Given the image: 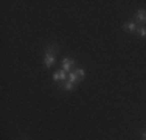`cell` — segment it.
I'll return each instance as SVG.
<instances>
[{"label":"cell","mask_w":146,"mask_h":140,"mask_svg":"<svg viewBox=\"0 0 146 140\" xmlns=\"http://www.w3.org/2000/svg\"><path fill=\"white\" fill-rule=\"evenodd\" d=\"M73 87H75V84H73V83L64 81V89H65V90H73Z\"/></svg>","instance_id":"8"},{"label":"cell","mask_w":146,"mask_h":140,"mask_svg":"<svg viewBox=\"0 0 146 140\" xmlns=\"http://www.w3.org/2000/svg\"><path fill=\"white\" fill-rule=\"evenodd\" d=\"M54 61H56V58H54V55H53V53H45L44 62H45V65H47V69H48V67H51V65L54 64Z\"/></svg>","instance_id":"2"},{"label":"cell","mask_w":146,"mask_h":140,"mask_svg":"<svg viewBox=\"0 0 146 140\" xmlns=\"http://www.w3.org/2000/svg\"><path fill=\"white\" fill-rule=\"evenodd\" d=\"M135 19H137L138 23H146V9H138L137 14H135Z\"/></svg>","instance_id":"1"},{"label":"cell","mask_w":146,"mask_h":140,"mask_svg":"<svg viewBox=\"0 0 146 140\" xmlns=\"http://www.w3.org/2000/svg\"><path fill=\"white\" fill-rule=\"evenodd\" d=\"M143 140H146V132H145V134H143Z\"/></svg>","instance_id":"10"},{"label":"cell","mask_w":146,"mask_h":140,"mask_svg":"<svg viewBox=\"0 0 146 140\" xmlns=\"http://www.w3.org/2000/svg\"><path fill=\"white\" fill-rule=\"evenodd\" d=\"M67 78H68V81H70V83H73V84H75V83H78L79 81V79L78 78H76V75H75V72H70V73H68V76H67Z\"/></svg>","instance_id":"7"},{"label":"cell","mask_w":146,"mask_h":140,"mask_svg":"<svg viewBox=\"0 0 146 140\" xmlns=\"http://www.w3.org/2000/svg\"><path fill=\"white\" fill-rule=\"evenodd\" d=\"M124 30H126L127 31V33H134V31H137V25H135V23L134 22H127V23H124Z\"/></svg>","instance_id":"5"},{"label":"cell","mask_w":146,"mask_h":140,"mask_svg":"<svg viewBox=\"0 0 146 140\" xmlns=\"http://www.w3.org/2000/svg\"><path fill=\"white\" fill-rule=\"evenodd\" d=\"M72 65H73V59L72 58H64L62 59V70H64V72H68V70L72 69Z\"/></svg>","instance_id":"3"},{"label":"cell","mask_w":146,"mask_h":140,"mask_svg":"<svg viewBox=\"0 0 146 140\" xmlns=\"http://www.w3.org/2000/svg\"><path fill=\"white\" fill-rule=\"evenodd\" d=\"M75 75H76V78H78V79H82L86 76V72L82 69H76L75 70Z\"/></svg>","instance_id":"6"},{"label":"cell","mask_w":146,"mask_h":140,"mask_svg":"<svg viewBox=\"0 0 146 140\" xmlns=\"http://www.w3.org/2000/svg\"><path fill=\"white\" fill-rule=\"evenodd\" d=\"M137 33L140 34V36H146V28H145L143 25H141V27H138V28H137Z\"/></svg>","instance_id":"9"},{"label":"cell","mask_w":146,"mask_h":140,"mask_svg":"<svg viewBox=\"0 0 146 140\" xmlns=\"http://www.w3.org/2000/svg\"><path fill=\"white\" fill-rule=\"evenodd\" d=\"M53 79L54 81H65V72L64 70H58V72H54Z\"/></svg>","instance_id":"4"}]
</instances>
